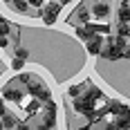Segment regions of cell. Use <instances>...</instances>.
Here are the masks:
<instances>
[{
  "label": "cell",
  "instance_id": "obj_12",
  "mask_svg": "<svg viewBox=\"0 0 130 130\" xmlns=\"http://www.w3.org/2000/svg\"><path fill=\"white\" fill-rule=\"evenodd\" d=\"M9 5L13 7V11H27L29 9V2L27 0H9Z\"/></svg>",
  "mask_w": 130,
  "mask_h": 130
},
{
  "label": "cell",
  "instance_id": "obj_14",
  "mask_svg": "<svg viewBox=\"0 0 130 130\" xmlns=\"http://www.w3.org/2000/svg\"><path fill=\"white\" fill-rule=\"evenodd\" d=\"M90 34H92V31H90V27L85 25V23H83V27H76V36L81 40H88V38H90Z\"/></svg>",
  "mask_w": 130,
  "mask_h": 130
},
{
  "label": "cell",
  "instance_id": "obj_20",
  "mask_svg": "<svg viewBox=\"0 0 130 130\" xmlns=\"http://www.w3.org/2000/svg\"><path fill=\"white\" fill-rule=\"evenodd\" d=\"M81 92H83V85H72V88H70V90H67V94H70V96H72V99H74V96H78V94H81Z\"/></svg>",
  "mask_w": 130,
  "mask_h": 130
},
{
  "label": "cell",
  "instance_id": "obj_27",
  "mask_svg": "<svg viewBox=\"0 0 130 130\" xmlns=\"http://www.w3.org/2000/svg\"><path fill=\"white\" fill-rule=\"evenodd\" d=\"M0 2H9V0H0Z\"/></svg>",
  "mask_w": 130,
  "mask_h": 130
},
{
  "label": "cell",
  "instance_id": "obj_19",
  "mask_svg": "<svg viewBox=\"0 0 130 130\" xmlns=\"http://www.w3.org/2000/svg\"><path fill=\"white\" fill-rule=\"evenodd\" d=\"M23 65H25V61H23V58H18V56H13V58H11V70L20 72V70H23Z\"/></svg>",
  "mask_w": 130,
  "mask_h": 130
},
{
  "label": "cell",
  "instance_id": "obj_13",
  "mask_svg": "<svg viewBox=\"0 0 130 130\" xmlns=\"http://www.w3.org/2000/svg\"><path fill=\"white\" fill-rule=\"evenodd\" d=\"M117 34L119 36H130V20H119Z\"/></svg>",
  "mask_w": 130,
  "mask_h": 130
},
{
  "label": "cell",
  "instance_id": "obj_8",
  "mask_svg": "<svg viewBox=\"0 0 130 130\" xmlns=\"http://www.w3.org/2000/svg\"><path fill=\"white\" fill-rule=\"evenodd\" d=\"M108 128H121V130L130 128V112H123V115H117V117H115V121H112V123H110Z\"/></svg>",
  "mask_w": 130,
  "mask_h": 130
},
{
  "label": "cell",
  "instance_id": "obj_9",
  "mask_svg": "<svg viewBox=\"0 0 130 130\" xmlns=\"http://www.w3.org/2000/svg\"><path fill=\"white\" fill-rule=\"evenodd\" d=\"M105 110H108V112H110L112 117H117V115H123V112H130V108H128V105L119 103V101H110Z\"/></svg>",
  "mask_w": 130,
  "mask_h": 130
},
{
  "label": "cell",
  "instance_id": "obj_2",
  "mask_svg": "<svg viewBox=\"0 0 130 130\" xmlns=\"http://www.w3.org/2000/svg\"><path fill=\"white\" fill-rule=\"evenodd\" d=\"M61 2H47L45 7H43V11H40V16H43V20H45V25H54L56 23V18H58V13H61Z\"/></svg>",
  "mask_w": 130,
  "mask_h": 130
},
{
  "label": "cell",
  "instance_id": "obj_3",
  "mask_svg": "<svg viewBox=\"0 0 130 130\" xmlns=\"http://www.w3.org/2000/svg\"><path fill=\"white\" fill-rule=\"evenodd\" d=\"M101 47H103V38H101V34L92 31L90 38L85 40V50H88V54H92V56H99Z\"/></svg>",
  "mask_w": 130,
  "mask_h": 130
},
{
  "label": "cell",
  "instance_id": "obj_5",
  "mask_svg": "<svg viewBox=\"0 0 130 130\" xmlns=\"http://www.w3.org/2000/svg\"><path fill=\"white\" fill-rule=\"evenodd\" d=\"M99 56L105 58V61H119V58H123V50L117 47V45H105V47H101Z\"/></svg>",
  "mask_w": 130,
  "mask_h": 130
},
{
  "label": "cell",
  "instance_id": "obj_25",
  "mask_svg": "<svg viewBox=\"0 0 130 130\" xmlns=\"http://www.w3.org/2000/svg\"><path fill=\"white\" fill-rule=\"evenodd\" d=\"M58 2H61V5H67V2H72V0H58Z\"/></svg>",
  "mask_w": 130,
  "mask_h": 130
},
{
  "label": "cell",
  "instance_id": "obj_22",
  "mask_svg": "<svg viewBox=\"0 0 130 130\" xmlns=\"http://www.w3.org/2000/svg\"><path fill=\"white\" fill-rule=\"evenodd\" d=\"M5 112H7V108H5V99H2V96H0V117H2V115H5Z\"/></svg>",
  "mask_w": 130,
  "mask_h": 130
},
{
  "label": "cell",
  "instance_id": "obj_28",
  "mask_svg": "<svg viewBox=\"0 0 130 130\" xmlns=\"http://www.w3.org/2000/svg\"><path fill=\"white\" fill-rule=\"evenodd\" d=\"M0 18H2V16H0Z\"/></svg>",
  "mask_w": 130,
  "mask_h": 130
},
{
  "label": "cell",
  "instance_id": "obj_4",
  "mask_svg": "<svg viewBox=\"0 0 130 130\" xmlns=\"http://www.w3.org/2000/svg\"><path fill=\"white\" fill-rule=\"evenodd\" d=\"M72 103H74V110L81 112V115H85V117L94 110V101L85 99V96H74V99H72Z\"/></svg>",
  "mask_w": 130,
  "mask_h": 130
},
{
  "label": "cell",
  "instance_id": "obj_15",
  "mask_svg": "<svg viewBox=\"0 0 130 130\" xmlns=\"http://www.w3.org/2000/svg\"><path fill=\"white\" fill-rule=\"evenodd\" d=\"M9 34H11V23L0 18V36H9Z\"/></svg>",
  "mask_w": 130,
  "mask_h": 130
},
{
  "label": "cell",
  "instance_id": "obj_10",
  "mask_svg": "<svg viewBox=\"0 0 130 130\" xmlns=\"http://www.w3.org/2000/svg\"><path fill=\"white\" fill-rule=\"evenodd\" d=\"M92 13H94L96 18H108V16H110V7H108L105 2H99V5L92 9Z\"/></svg>",
  "mask_w": 130,
  "mask_h": 130
},
{
  "label": "cell",
  "instance_id": "obj_24",
  "mask_svg": "<svg viewBox=\"0 0 130 130\" xmlns=\"http://www.w3.org/2000/svg\"><path fill=\"white\" fill-rule=\"evenodd\" d=\"M43 2H45V0H31V5H34V7H40Z\"/></svg>",
  "mask_w": 130,
  "mask_h": 130
},
{
  "label": "cell",
  "instance_id": "obj_18",
  "mask_svg": "<svg viewBox=\"0 0 130 130\" xmlns=\"http://www.w3.org/2000/svg\"><path fill=\"white\" fill-rule=\"evenodd\" d=\"M119 20H130V7L128 5H121V9H119Z\"/></svg>",
  "mask_w": 130,
  "mask_h": 130
},
{
  "label": "cell",
  "instance_id": "obj_17",
  "mask_svg": "<svg viewBox=\"0 0 130 130\" xmlns=\"http://www.w3.org/2000/svg\"><path fill=\"white\" fill-rule=\"evenodd\" d=\"M13 56H18V58L27 61V58H29V50H27V47H20V45H18V47H16V52H13Z\"/></svg>",
  "mask_w": 130,
  "mask_h": 130
},
{
  "label": "cell",
  "instance_id": "obj_16",
  "mask_svg": "<svg viewBox=\"0 0 130 130\" xmlns=\"http://www.w3.org/2000/svg\"><path fill=\"white\" fill-rule=\"evenodd\" d=\"M76 16H78V20H81V23H88V20H90V11H88V9L83 7V5H78Z\"/></svg>",
  "mask_w": 130,
  "mask_h": 130
},
{
  "label": "cell",
  "instance_id": "obj_26",
  "mask_svg": "<svg viewBox=\"0 0 130 130\" xmlns=\"http://www.w3.org/2000/svg\"><path fill=\"white\" fill-rule=\"evenodd\" d=\"M94 2H108V0H94Z\"/></svg>",
  "mask_w": 130,
  "mask_h": 130
},
{
  "label": "cell",
  "instance_id": "obj_23",
  "mask_svg": "<svg viewBox=\"0 0 130 130\" xmlns=\"http://www.w3.org/2000/svg\"><path fill=\"white\" fill-rule=\"evenodd\" d=\"M123 56L130 61V45H126V47H123Z\"/></svg>",
  "mask_w": 130,
  "mask_h": 130
},
{
  "label": "cell",
  "instance_id": "obj_1",
  "mask_svg": "<svg viewBox=\"0 0 130 130\" xmlns=\"http://www.w3.org/2000/svg\"><path fill=\"white\" fill-rule=\"evenodd\" d=\"M27 92L31 94V96H36V99H40V101H47V99H52V92H50V88L45 85V81H40V78H36L34 74L27 78Z\"/></svg>",
  "mask_w": 130,
  "mask_h": 130
},
{
  "label": "cell",
  "instance_id": "obj_11",
  "mask_svg": "<svg viewBox=\"0 0 130 130\" xmlns=\"http://www.w3.org/2000/svg\"><path fill=\"white\" fill-rule=\"evenodd\" d=\"M90 27V31H96V34H110V25H103V23H85Z\"/></svg>",
  "mask_w": 130,
  "mask_h": 130
},
{
  "label": "cell",
  "instance_id": "obj_6",
  "mask_svg": "<svg viewBox=\"0 0 130 130\" xmlns=\"http://www.w3.org/2000/svg\"><path fill=\"white\" fill-rule=\"evenodd\" d=\"M2 99H7V101H11V103H20L23 92L18 90V88H13V85H7V88L2 90Z\"/></svg>",
  "mask_w": 130,
  "mask_h": 130
},
{
  "label": "cell",
  "instance_id": "obj_21",
  "mask_svg": "<svg viewBox=\"0 0 130 130\" xmlns=\"http://www.w3.org/2000/svg\"><path fill=\"white\" fill-rule=\"evenodd\" d=\"M9 45V40H7V36H0V50H5Z\"/></svg>",
  "mask_w": 130,
  "mask_h": 130
},
{
  "label": "cell",
  "instance_id": "obj_7",
  "mask_svg": "<svg viewBox=\"0 0 130 130\" xmlns=\"http://www.w3.org/2000/svg\"><path fill=\"white\" fill-rule=\"evenodd\" d=\"M83 90H85L83 96H85V99H90V101H94V103H96V99H103V92L99 90L96 85H92V83H85V85H83Z\"/></svg>",
  "mask_w": 130,
  "mask_h": 130
}]
</instances>
